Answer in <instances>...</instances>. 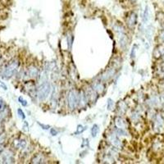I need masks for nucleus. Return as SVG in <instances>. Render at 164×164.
<instances>
[{"mask_svg":"<svg viewBox=\"0 0 164 164\" xmlns=\"http://www.w3.org/2000/svg\"><path fill=\"white\" fill-rule=\"evenodd\" d=\"M18 65L19 63L17 60H12L4 67L0 75L4 79H9L10 77H12L17 71Z\"/></svg>","mask_w":164,"mask_h":164,"instance_id":"1","label":"nucleus"},{"mask_svg":"<svg viewBox=\"0 0 164 164\" xmlns=\"http://www.w3.org/2000/svg\"><path fill=\"white\" fill-rule=\"evenodd\" d=\"M51 91V85L49 82H42V84L40 85L38 89V96L40 100H44L50 94Z\"/></svg>","mask_w":164,"mask_h":164,"instance_id":"2","label":"nucleus"},{"mask_svg":"<svg viewBox=\"0 0 164 164\" xmlns=\"http://www.w3.org/2000/svg\"><path fill=\"white\" fill-rule=\"evenodd\" d=\"M78 103H79L78 94H76L74 90H71L68 94V106H69V108L71 110L75 109Z\"/></svg>","mask_w":164,"mask_h":164,"instance_id":"3","label":"nucleus"},{"mask_svg":"<svg viewBox=\"0 0 164 164\" xmlns=\"http://www.w3.org/2000/svg\"><path fill=\"white\" fill-rule=\"evenodd\" d=\"M0 161H1L0 162H3V163H12V162H14L15 158L12 153L8 150H6L0 153Z\"/></svg>","mask_w":164,"mask_h":164,"instance_id":"4","label":"nucleus"},{"mask_svg":"<svg viewBox=\"0 0 164 164\" xmlns=\"http://www.w3.org/2000/svg\"><path fill=\"white\" fill-rule=\"evenodd\" d=\"M137 22V15L136 13L135 12H132L130 17H128L127 20V24L130 27H134L135 25H136Z\"/></svg>","mask_w":164,"mask_h":164,"instance_id":"5","label":"nucleus"},{"mask_svg":"<svg viewBox=\"0 0 164 164\" xmlns=\"http://www.w3.org/2000/svg\"><path fill=\"white\" fill-rule=\"evenodd\" d=\"M109 140L111 144H113V146H115L117 148H118L121 146V141L119 140V139L117 138V136L116 135H111L109 136Z\"/></svg>","mask_w":164,"mask_h":164,"instance_id":"6","label":"nucleus"},{"mask_svg":"<svg viewBox=\"0 0 164 164\" xmlns=\"http://www.w3.org/2000/svg\"><path fill=\"white\" fill-rule=\"evenodd\" d=\"M115 124L117 126V128H121V129H126V124L122 117H117L115 119Z\"/></svg>","mask_w":164,"mask_h":164,"instance_id":"7","label":"nucleus"},{"mask_svg":"<svg viewBox=\"0 0 164 164\" xmlns=\"http://www.w3.org/2000/svg\"><path fill=\"white\" fill-rule=\"evenodd\" d=\"M44 158L42 154H37L32 158V163H43Z\"/></svg>","mask_w":164,"mask_h":164,"instance_id":"8","label":"nucleus"},{"mask_svg":"<svg viewBox=\"0 0 164 164\" xmlns=\"http://www.w3.org/2000/svg\"><path fill=\"white\" fill-rule=\"evenodd\" d=\"M113 74H114V71L112 70V69H110V70L108 71L107 72L104 73L103 76H102V79L105 80L110 79V78L113 76Z\"/></svg>","mask_w":164,"mask_h":164,"instance_id":"9","label":"nucleus"},{"mask_svg":"<svg viewBox=\"0 0 164 164\" xmlns=\"http://www.w3.org/2000/svg\"><path fill=\"white\" fill-rule=\"evenodd\" d=\"M149 19V6L145 7V9L144 11L143 14V21L144 22H147Z\"/></svg>","mask_w":164,"mask_h":164,"instance_id":"10","label":"nucleus"},{"mask_svg":"<svg viewBox=\"0 0 164 164\" xmlns=\"http://www.w3.org/2000/svg\"><path fill=\"white\" fill-rule=\"evenodd\" d=\"M127 38H126V36L125 35H121V38H120V44L122 46V48H123V49L126 48V46L127 45Z\"/></svg>","mask_w":164,"mask_h":164,"instance_id":"11","label":"nucleus"},{"mask_svg":"<svg viewBox=\"0 0 164 164\" xmlns=\"http://www.w3.org/2000/svg\"><path fill=\"white\" fill-rule=\"evenodd\" d=\"M99 131V126L96 124H94L91 128V135L93 137H96L97 136L98 133Z\"/></svg>","mask_w":164,"mask_h":164,"instance_id":"12","label":"nucleus"},{"mask_svg":"<svg viewBox=\"0 0 164 164\" xmlns=\"http://www.w3.org/2000/svg\"><path fill=\"white\" fill-rule=\"evenodd\" d=\"M29 75L30 76H32V77H35V76H36L38 75V69H37L36 67H31L29 68Z\"/></svg>","mask_w":164,"mask_h":164,"instance_id":"13","label":"nucleus"},{"mask_svg":"<svg viewBox=\"0 0 164 164\" xmlns=\"http://www.w3.org/2000/svg\"><path fill=\"white\" fill-rule=\"evenodd\" d=\"M94 90L96 92H99V93H100L103 90V85L100 83H97V84H95L94 85Z\"/></svg>","mask_w":164,"mask_h":164,"instance_id":"14","label":"nucleus"},{"mask_svg":"<svg viewBox=\"0 0 164 164\" xmlns=\"http://www.w3.org/2000/svg\"><path fill=\"white\" fill-rule=\"evenodd\" d=\"M113 106H114V102L112 99H109L108 101V109L112 110L113 108Z\"/></svg>","mask_w":164,"mask_h":164,"instance_id":"15","label":"nucleus"},{"mask_svg":"<svg viewBox=\"0 0 164 164\" xmlns=\"http://www.w3.org/2000/svg\"><path fill=\"white\" fill-rule=\"evenodd\" d=\"M117 133L118 135H127L126 131H125L124 129H121V128H118L117 130Z\"/></svg>","mask_w":164,"mask_h":164,"instance_id":"16","label":"nucleus"},{"mask_svg":"<svg viewBox=\"0 0 164 164\" xmlns=\"http://www.w3.org/2000/svg\"><path fill=\"white\" fill-rule=\"evenodd\" d=\"M85 128L83 127V126H81V125H79V126H77V128H76V134L82 133V132L85 131Z\"/></svg>","mask_w":164,"mask_h":164,"instance_id":"17","label":"nucleus"},{"mask_svg":"<svg viewBox=\"0 0 164 164\" xmlns=\"http://www.w3.org/2000/svg\"><path fill=\"white\" fill-rule=\"evenodd\" d=\"M18 101L21 103V104L22 105V106H27V101L26 100V99H24L22 97H19L18 98Z\"/></svg>","mask_w":164,"mask_h":164,"instance_id":"18","label":"nucleus"},{"mask_svg":"<svg viewBox=\"0 0 164 164\" xmlns=\"http://www.w3.org/2000/svg\"><path fill=\"white\" fill-rule=\"evenodd\" d=\"M17 113H18V116L21 119L24 120V119L26 118V115H25V113H23V111H22L21 108H18V109H17Z\"/></svg>","mask_w":164,"mask_h":164,"instance_id":"19","label":"nucleus"},{"mask_svg":"<svg viewBox=\"0 0 164 164\" xmlns=\"http://www.w3.org/2000/svg\"><path fill=\"white\" fill-rule=\"evenodd\" d=\"M72 41H73V37L71 36V35H68V46H69V49H71Z\"/></svg>","mask_w":164,"mask_h":164,"instance_id":"20","label":"nucleus"},{"mask_svg":"<svg viewBox=\"0 0 164 164\" xmlns=\"http://www.w3.org/2000/svg\"><path fill=\"white\" fill-rule=\"evenodd\" d=\"M4 109V101L2 98H0V111H3Z\"/></svg>","mask_w":164,"mask_h":164,"instance_id":"21","label":"nucleus"},{"mask_svg":"<svg viewBox=\"0 0 164 164\" xmlns=\"http://www.w3.org/2000/svg\"><path fill=\"white\" fill-rule=\"evenodd\" d=\"M135 47L134 46L132 49H131V58H135Z\"/></svg>","mask_w":164,"mask_h":164,"instance_id":"22","label":"nucleus"},{"mask_svg":"<svg viewBox=\"0 0 164 164\" xmlns=\"http://www.w3.org/2000/svg\"><path fill=\"white\" fill-rule=\"evenodd\" d=\"M0 88L3 89L4 90H8V87H7V85L4 84V82L1 81V80H0Z\"/></svg>","mask_w":164,"mask_h":164,"instance_id":"23","label":"nucleus"},{"mask_svg":"<svg viewBox=\"0 0 164 164\" xmlns=\"http://www.w3.org/2000/svg\"><path fill=\"white\" fill-rule=\"evenodd\" d=\"M38 123H39V125H40V126L42 127V129L48 130V129H49V128H50V126H48V125H43L42 123H40V122H38Z\"/></svg>","mask_w":164,"mask_h":164,"instance_id":"24","label":"nucleus"},{"mask_svg":"<svg viewBox=\"0 0 164 164\" xmlns=\"http://www.w3.org/2000/svg\"><path fill=\"white\" fill-rule=\"evenodd\" d=\"M50 133H51L52 135L55 136V135H58V131H56L55 129H53V128H51V129H50Z\"/></svg>","mask_w":164,"mask_h":164,"instance_id":"25","label":"nucleus"},{"mask_svg":"<svg viewBox=\"0 0 164 164\" xmlns=\"http://www.w3.org/2000/svg\"><path fill=\"white\" fill-rule=\"evenodd\" d=\"M88 141H87V140H86V142H84V143H82V148L83 147H85V145H88Z\"/></svg>","mask_w":164,"mask_h":164,"instance_id":"26","label":"nucleus"},{"mask_svg":"<svg viewBox=\"0 0 164 164\" xmlns=\"http://www.w3.org/2000/svg\"><path fill=\"white\" fill-rule=\"evenodd\" d=\"M161 39H162V40H163V41H164V32H163V33H162V35H161Z\"/></svg>","mask_w":164,"mask_h":164,"instance_id":"27","label":"nucleus"},{"mask_svg":"<svg viewBox=\"0 0 164 164\" xmlns=\"http://www.w3.org/2000/svg\"><path fill=\"white\" fill-rule=\"evenodd\" d=\"M136 1H137V0H130V2H131V3H136Z\"/></svg>","mask_w":164,"mask_h":164,"instance_id":"28","label":"nucleus"}]
</instances>
